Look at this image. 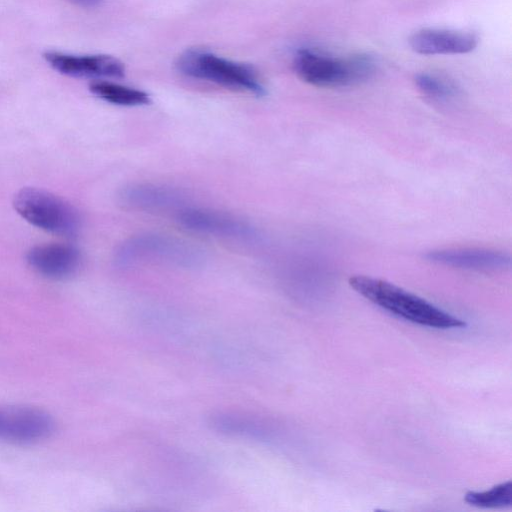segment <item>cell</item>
Wrapping results in <instances>:
<instances>
[{
    "label": "cell",
    "mask_w": 512,
    "mask_h": 512,
    "mask_svg": "<svg viewBox=\"0 0 512 512\" xmlns=\"http://www.w3.org/2000/svg\"><path fill=\"white\" fill-rule=\"evenodd\" d=\"M176 65L182 74L190 78L212 82L257 96L265 94V88L251 66L223 58L206 50H187L180 55Z\"/></svg>",
    "instance_id": "7a4b0ae2"
},
{
    "label": "cell",
    "mask_w": 512,
    "mask_h": 512,
    "mask_svg": "<svg viewBox=\"0 0 512 512\" xmlns=\"http://www.w3.org/2000/svg\"><path fill=\"white\" fill-rule=\"evenodd\" d=\"M415 83L421 93L433 101L447 102L457 95L455 86L437 75L418 74Z\"/></svg>",
    "instance_id": "9a60e30c"
},
{
    "label": "cell",
    "mask_w": 512,
    "mask_h": 512,
    "mask_svg": "<svg viewBox=\"0 0 512 512\" xmlns=\"http://www.w3.org/2000/svg\"><path fill=\"white\" fill-rule=\"evenodd\" d=\"M431 262L465 270L489 271L510 265V256L504 252L483 248H449L428 252Z\"/></svg>",
    "instance_id": "9c48e42d"
},
{
    "label": "cell",
    "mask_w": 512,
    "mask_h": 512,
    "mask_svg": "<svg viewBox=\"0 0 512 512\" xmlns=\"http://www.w3.org/2000/svg\"><path fill=\"white\" fill-rule=\"evenodd\" d=\"M348 282L368 301L409 322L437 329L466 326L463 320L385 280L354 275Z\"/></svg>",
    "instance_id": "6da1fadb"
},
{
    "label": "cell",
    "mask_w": 512,
    "mask_h": 512,
    "mask_svg": "<svg viewBox=\"0 0 512 512\" xmlns=\"http://www.w3.org/2000/svg\"><path fill=\"white\" fill-rule=\"evenodd\" d=\"M409 43L415 52L423 55L465 54L476 47L477 38L467 32L422 29L410 37Z\"/></svg>",
    "instance_id": "30bf717a"
},
{
    "label": "cell",
    "mask_w": 512,
    "mask_h": 512,
    "mask_svg": "<svg viewBox=\"0 0 512 512\" xmlns=\"http://www.w3.org/2000/svg\"><path fill=\"white\" fill-rule=\"evenodd\" d=\"M70 2L81 7H95L98 6L103 0H69Z\"/></svg>",
    "instance_id": "2e32d148"
},
{
    "label": "cell",
    "mask_w": 512,
    "mask_h": 512,
    "mask_svg": "<svg viewBox=\"0 0 512 512\" xmlns=\"http://www.w3.org/2000/svg\"><path fill=\"white\" fill-rule=\"evenodd\" d=\"M374 65L364 55L334 58L302 49L294 58V70L304 82L324 88L342 87L361 82L370 77Z\"/></svg>",
    "instance_id": "3957f363"
},
{
    "label": "cell",
    "mask_w": 512,
    "mask_h": 512,
    "mask_svg": "<svg viewBox=\"0 0 512 512\" xmlns=\"http://www.w3.org/2000/svg\"><path fill=\"white\" fill-rule=\"evenodd\" d=\"M13 206L28 223L53 234L72 236L80 228L77 210L64 199L43 189H21L14 196Z\"/></svg>",
    "instance_id": "277c9868"
},
{
    "label": "cell",
    "mask_w": 512,
    "mask_h": 512,
    "mask_svg": "<svg viewBox=\"0 0 512 512\" xmlns=\"http://www.w3.org/2000/svg\"><path fill=\"white\" fill-rule=\"evenodd\" d=\"M122 201L129 206L144 210H160L178 206L182 201L179 191L158 185H133L124 189Z\"/></svg>",
    "instance_id": "8fae6325"
},
{
    "label": "cell",
    "mask_w": 512,
    "mask_h": 512,
    "mask_svg": "<svg viewBox=\"0 0 512 512\" xmlns=\"http://www.w3.org/2000/svg\"><path fill=\"white\" fill-rule=\"evenodd\" d=\"M55 420L45 410L27 405H0V441L31 445L54 433Z\"/></svg>",
    "instance_id": "5b68a950"
},
{
    "label": "cell",
    "mask_w": 512,
    "mask_h": 512,
    "mask_svg": "<svg viewBox=\"0 0 512 512\" xmlns=\"http://www.w3.org/2000/svg\"><path fill=\"white\" fill-rule=\"evenodd\" d=\"M178 220L189 230L222 237L247 239L255 234L246 222L219 211L187 208L179 212Z\"/></svg>",
    "instance_id": "52a82bcc"
},
{
    "label": "cell",
    "mask_w": 512,
    "mask_h": 512,
    "mask_svg": "<svg viewBox=\"0 0 512 512\" xmlns=\"http://www.w3.org/2000/svg\"><path fill=\"white\" fill-rule=\"evenodd\" d=\"M43 58L55 71L69 77L116 79L125 75L124 64L110 55H74L46 51Z\"/></svg>",
    "instance_id": "8992f818"
},
{
    "label": "cell",
    "mask_w": 512,
    "mask_h": 512,
    "mask_svg": "<svg viewBox=\"0 0 512 512\" xmlns=\"http://www.w3.org/2000/svg\"><path fill=\"white\" fill-rule=\"evenodd\" d=\"M26 259L37 273L51 279H65L80 267L81 255L68 244L50 243L31 248Z\"/></svg>",
    "instance_id": "ba28073f"
},
{
    "label": "cell",
    "mask_w": 512,
    "mask_h": 512,
    "mask_svg": "<svg viewBox=\"0 0 512 512\" xmlns=\"http://www.w3.org/2000/svg\"><path fill=\"white\" fill-rule=\"evenodd\" d=\"M89 89L98 98L115 105L141 106L150 102L145 91L109 81L92 82Z\"/></svg>",
    "instance_id": "4fadbf2b"
},
{
    "label": "cell",
    "mask_w": 512,
    "mask_h": 512,
    "mask_svg": "<svg viewBox=\"0 0 512 512\" xmlns=\"http://www.w3.org/2000/svg\"><path fill=\"white\" fill-rule=\"evenodd\" d=\"M176 245L162 237L144 236L131 239L117 253V261L122 264L147 257H166L178 252Z\"/></svg>",
    "instance_id": "7c38bea8"
},
{
    "label": "cell",
    "mask_w": 512,
    "mask_h": 512,
    "mask_svg": "<svg viewBox=\"0 0 512 512\" xmlns=\"http://www.w3.org/2000/svg\"><path fill=\"white\" fill-rule=\"evenodd\" d=\"M465 502L481 508H502L512 504V484L507 481L486 491H469L465 494Z\"/></svg>",
    "instance_id": "5bb4252c"
}]
</instances>
